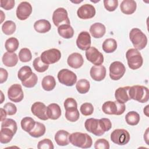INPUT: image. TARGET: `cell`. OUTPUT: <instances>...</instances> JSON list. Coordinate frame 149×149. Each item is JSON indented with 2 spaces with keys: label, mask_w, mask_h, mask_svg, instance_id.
Listing matches in <instances>:
<instances>
[{
  "label": "cell",
  "mask_w": 149,
  "mask_h": 149,
  "mask_svg": "<svg viewBox=\"0 0 149 149\" xmlns=\"http://www.w3.org/2000/svg\"><path fill=\"white\" fill-rule=\"evenodd\" d=\"M8 77V73L6 69L1 68H0V83L2 84L5 82Z\"/></svg>",
  "instance_id": "cell-50"
},
{
  "label": "cell",
  "mask_w": 149,
  "mask_h": 149,
  "mask_svg": "<svg viewBox=\"0 0 149 149\" xmlns=\"http://www.w3.org/2000/svg\"><path fill=\"white\" fill-rule=\"evenodd\" d=\"M19 58L22 62L30 61L32 59V54L30 50L27 48H22L19 52Z\"/></svg>",
  "instance_id": "cell-40"
},
{
  "label": "cell",
  "mask_w": 149,
  "mask_h": 149,
  "mask_svg": "<svg viewBox=\"0 0 149 149\" xmlns=\"http://www.w3.org/2000/svg\"><path fill=\"white\" fill-rule=\"evenodd\" d=\"M52 19L54 25L58 27L62 24H70L68 12L63 8H58L55 10Z\"/></svg>",
  "instance_id": "cell-9"
},
{
  "label": "cell",
  "mask_w": 149,
  "mask_h": 149,
  "mask_svg": "<svg viewBox=\"0 0 149 149\" xmlns=\"http://www.w3.org/2000/svg\"><path fill=\"white\" fill-rule=\"evenodd\" d=\"M140 117L139 114L136 111H130L125 116L126 123L130 126L137 125L140 121Z\"/></svg>",
  "instance_id": "cell-32"
},
{
  "label": "cell",
  "mask_w": 149,
  "mask_h": 149,
  "mask_svg": "<svg viewBox=\"0 0 149 149\" xmlns=\"http://www.w3.org/2000/svg\"><path fill=\"white\" fill-rule=\"evenodd\" d=\"M32 6L26 1L22 2L16 9V16L20 20H26L31 14Z\"/></svg>",
  "instance_id": "cell-14"
},
{
  "label": "cell",
  "mask_w": 149,
  "mask_h": 149,
  "mask_svg": "<svg viewBox=\"0 0 149 149\" xmlns=\"http://www.w3.org/2000/svg\"><path fill=\"white\" fill-rule=\"evenodd\" d=\"M70 134L68 132L64 130H58L55 135V141L56 143L60 146H65L69 143Z\"/></svg>",
  "instance_id": "cell-23"
},
{
  "label": "cell",
  "mask_w": 149,
  "mask_h": 149,
  "mask_svg": "<svg viewBox=\"0 0 149 149\" xmlns=\"http://www.w3.org/2000/svg\"><path fill=\"white\" fill-rule=\"evenodd\" d=\"M126 58L129 68L132 70L138 69L143 65V59L141 54L135 48L128 49L126 53Z\"/></svg>",
  "instance_id": "cell-4"
},
{
  "label": "cell",
  "mask_w": 149,
  "mask_h": 149,
  "mask_svg": "<svg viewBox=\"0 0 149 149\" xmlns=\"http://www.w3.org/2000/svg\"><path fill=\"white\" fill-rule=\"evenodd\" d=\"M80 111L84 116H89L93 113L94 107L91 103L85 102L80 106Z\"/></svg>",
  "instance_id": "cell-42"
},
{
  "label": "cell",
  "mask_w": 149,
  "mask_h": 149,
  "mask_svg": "<svg viewBox=\"0 0 149 149\" xmlns=\"http://www.w3.org/2000/svg\"><path fill=\"white\" fill-rule=\"evenodd\" d=\"M106 32L105 26L101 23H95L90 27V33L95 38L102 37Z\"/></svg>",
  "instance_id": "cell-22"
},
{
  "label": "cell",
  "mask_w": 149,
  "mask_h": 149,
  "mask_svg": "<svg viewBox=\"0 0 149 149\" xmlns=\"http://www.w3.org/2000/svg\"><path fill=\"white\" fill-rule=\"evenodd\" d=\"M42 88L47 91L52 90L56 86V81L54 76L48 75L45 76L41 81Z\"/></svg>",
  "instance_id": "cell-29"
},
{
  "label": "cell",
  "mask_w": 149,
  "mask_h": 149,
  "mask_svg": "<svg viewBox=\"0 0 149 149\" xmlns=\"http://www.w3.org/2000/svg\"><path fill=\"white\" fill-rule=\"evenodd\" d=\"M136 2L133 0H123L120 5L122 12L127 15L133 14L136 11Z\"/></svg>",
  "instance_id": "cell-21"
},
{
  "label": "cell",
  "mask_w": 149,
  "mask_h": 149,
  "mask_svg": "<svg viewBox=\"0 0 149 149\" xmlns=\"http://www.w3.org/2000/svg\"><path fill=\"white\" fill-rule=\"evenodd\" d=\"M148 105H147V106L144 108V113L147 116H148Z\"/></svg>",
  "instance_id": "cell-52"
},
{
  "label": "cell",
  "mask_w": 149,
  "mask_h": 149,
  "mask_svg": "<svg viewBox=\"0 0 149 149\" xmlns=\"http://www.w3.org/2000/svg\"><path fill=\"white\" fill-rule=\"evenodd\" d=\"M77 16L81 19H90L95 15V9L91 4H84L81 6L77 11Z\"/></svg>",
  "instance_id": "cell-15"
},
{
  "label": "cell",
  "mask_w": 149,
  "mask_h": 149,
  "mask_svg": "<svg viewBox=\"0 0 149 149\" xmlns=\"http://www.w3.org/2000/svg\"><path fill=\"white\" fill-rule=\"evenodd\" d=\"M8 96L9 99L14 102L22 101L24 97L23 91L20 84H13L8 90Z\"/></svg>",
  "instance_id": "cell-13"
},
{
  "label": "cell",
  "mask_w": 149,
  "mask_h": 149,
  "mask_svg": "<svg viewBox=\"0 0 149 149\" xmlns=\"http://www.w3.org/2000/svg\"><path fill=\"white\" fill-rule=\"evenodd\" d=\"M69 141L73 146L82 148H90L93 144L91 136L81 132H74L70 134Z\"/></svg>",
  "instance_id": "cell-1"
},
{
  "label": "cell",
  "mask_w": 149,
  "mask_h": 149,
  "mask_svg": "<svg viewBox=\"0 0 149 149\" xmlns=\"http://www.w3.org/2000/svg\"><path fill=\"white\" fill-rule=\"evenodd\" d=\"M86 129L95 136H100L105 132L102 119H97L95 118L87 119L84 123Z\"/></svg>",
  "instance_id": "cell-5"
},
{
  "label": "cell",
  "mask_w": 149,
  "mask_h": 149,
  "mask_svg": "<svg viewBox=\"0 0 149 149\" xmlns=\"http://www.w3.org/2000/svg\"><path fill=\"white\" fill-rule=\"evenodd\" d=\"M104 5L105 8L109 11L113 12L115 10L118 6V0H104Z\"/></svg>",
  "instance_id": "cell-45"
},
{
  "label": "cell",
  "mask_w": 149,
  "mask_h": 149,
  "mask_svg": "<svg viewBox=\"0 0 149 149\" xmlns=\"http://www.w3.org/2000/svg\"><path fill=\"white\" fill-rule=\"evenodd\" d=\"M58 33L62 38L69 39L73 37L74 30L70 24H62L58 27Z\"/></svg>",
  "instance_id": "cell-27"
},
{
  "label": "cell",
  "mask_w": 149,
  "mask_h": 149,
  "mask_svg": "<svg viewBox=\"0 0 149 149\" xmlns=\"http://www.w3.org/2000/svg\"><path fill=\"white\" fill-rule=\"evenodd\" d=\"M3 109L5 110L8 115H13L17 112L16 105L11 102H8L3 106Z\"/></svg>",
  "instance_id": "cell-47"
},
{
  "label": "cell",
  "mask_w": 149,
  "mask_h": 149,
  "mask_svg": "<svg viewBox=\"0 0 149 149\" xmlns=\"http://www.w3.org/2000/svg\"><path fill=\"white\" fill-rule=\"evenodd\" d=\"M33 65L34 69L40 73L45 72L49 68V65L44 63L41 59L40 57H37L35 58L33 62Z\"/></svg>",
  "instance_id": "cell-39"
},
{
  "label": "cell",
  "mask_w": 149,
  "mask_h": 149,
  "mask_svg": "<svg viewBox=\"0 0 149 149\" xmlns=\"http://www.w3.org/2000/svg\"><path fill=\"white\" fill-rule=\"evenodd\" d=\"M109 77L113 80L120 79L125 73V65L119 61H115L109 66Z\"/></svg>",
  "instance_id": "cell-11"
},
{
  "label": "cell",
  "mask_w": 149,
  "mask_h": 149,
  "mask_svg": "<svg viewBox=\"0 0 149 149\" xmlns=\"http://www.w3.org/2000/svg\"><path fill=\"white\" fill-rule=\"evenodd\" d=\"M38 149H53L54 148L52 141L49 139H44L38 143Z\"/></svg>",
  "instance_id": "cell-44"
},
{
  "label": "cell",
  "mask_w": 149,
  "mask_h": 149,
  "mask_svg": "<svg viewBox=\"0 0 149 149\" xmlns=\"http://www.w3.org/2000/svg\"><path fill=\"white\" fill-rule=\"evenodd\" d=\"M47 107L41 102H36L31 105V111L32 113L40 119L47 120L49 119L47 115Z\"/></svg>",
  "instance_id": "cell-16"
},
{
  "label": "cell",
  "mask_w": 149,
  "mask_h": 149,
  "mask_svg": "<svg viewBox=\"0 0 149 149\" xmlns=\"http://www.w3.org/2000/svg\"><path fill=\"white\" fill-rule=\"evenodd\" d=\"M45 131L46 128L43 123L38 122H36V125L34 128L29 133L31 137L38 138L42 136L45 134Z\"/></svg>",
  "instance_id": "cell-30"
},
{
  "label": "cell",
  "mask_w": 149,
  "mask_h": 149,
  "mask_svg": "<svg viewBox=\"0 0 149 149\" xmlns=\"http://www.w3.org/2000/svg\"><path fill=\"white\" fill-rule=\"evenodd\" d=\"M1 127H8L12 130L15 133L17 130V126L16 121L12 119L7 118L1 122Z\"/></svg>",
  "instance_id": "cell-41"
},
{
  "label": "cell",
  "mask_w": 149,
  "mask_h": 149,
  "mask_svg": "<svg viewBox=\"0 0 149 149\" xmlns=\"http://www.w3.org/2000/svg\"><path fill=\"white\" fill-rule=\"evenodd\" d=\"M130 139L129 133L123 129L114 130L111 134V141L118 145L123 146L128 143Z\"/></svg>",
  "instance_id": "cell-8"
},
{
  "label": "cell",
  "mask_w": 149,
  "mask_h": 149,
  "mask_svg": "<svg viewBox=\"0 0 149 149\" xmlns=\"http://www.w3.org/2000/svg\"><path fill=\"white\" fill-rule=\"evenodd\" d=\"M59 81L66 86H72L77 81V76L72 71L68 69L61 70L57 75Z\"/></svg>",
  "instance_id": "cell-7"
},
{
  "label": "cell",
  "mask_w": 149,
  "mask_h": 149,
  "mask_svg": "<svg viewBox=\"0 0 149 149\" xmlns=\"http://www.w3.org/2000/svg\"><path fill=\"white\" fill-rule=\"evenodd\" d=\"M87 59L94 65H100L104 62V56L96 48L91 47L86 51Z\"/></svg>",
  "instance_id": "cell-12"
},
{
  "label": "cell",
  "mask_w": 149,
  "mask_h": 149,
  "mask_svg": "<svg viewBox=\"0 0 149 149\" xmlns=\"http://www.w3.org/2000/svg\"><path fill=\"white\" fill-rule=\"evenodd\" d=\"M102 109L105 114L120 115L124 113L126 107L124 103H120L117 101H108L103 104Z\"/></svg>",
  "instance_id": "cell-6"
},
{
  "label": "cell",
  "mask_w": 149,
  "mask_h": 149,
  "mask_svg": "<svg viewBox=\"0 0 149 149\" xmlns=\"http://www.w3.org/2000/svg\"><path fill=\"white\" fill-rule=\"evenodd\" d=\"M102 47L106 53L113 52L117 48V42L113 38H107L103 42Z\"/></svg>",
  "instance_id": "cell-31"
},
{
  "label": "cell",
  "mask_w": 149,
  "mask_h": 149,
  "mask_svg": "<svg viewBox=\"0 0 149 149\" xmlns=\"http://www.w3.org/2000/svg\"><path fill=\"white\" fill-rule=\"evenodd\" d=\"M40 58L44 63L53 64L59 61L61 58V53L58 49L51 48L42 52Z\"/></svg>",
  "instance_id": "cell-10"
},
{
  "label": "cell",
  "mask_w": 149,
  "mask_h": 149,
  "mask_svg": "<svg viewBox=\"0 0 149 149\" xmlns=\"http://www.w3.org/2000/svg\"><path fill=\"white\" fill-rule=\"evenodd\" d=\"M65 110V118L71 122H74L79 119L80 113L77 109V107L70 108Z\"/></svg>",
  "instance_id": "cell-36"
},
{
  "label": "cell",
  "mask_w": 149,
  "mask_h": 149,
  "mask_svg": "<svg viewBox=\"0 0 149 149\" xmlns=\"http://www.w3.org/2000/svg\"><path fill=\"white\" fill-rule=\"evenodd\" d=\"M91 37L88 32L83 31L79 33L76 40L77 47L83 51H86L91 47Z\"/></svg>",
  "instance_id": "cell-17"
},
{
  "label": "cell",
  "mask_w": 149,
  "mask_h": 149,
  "mask_svg": "<svg viewBox=\"0 0 149 149\" xmlns=\"http://www.w3.org/2000/svg\"><path fill=\"white\" fill-rule=\"evenodd\" d=\"M129 38L134 48L137 50L144 49L147 44V36L138 28H133L130 30Z\"/></svg>",
  "instance_id": "cell-3"
},
{
  "label": "cell",
  "mask_w": 149,
  "mask_h": 149,
  "mask_svg": "<svg viewBox=\"0 0 149 149\" xmlns=\"http://www.w3.org/2000/svg\"><path fill=\"white\" fill-rule=\"evenodd\" d=\"M15 2L14 0H1V7L4 9L8 10L12 9L15 6Z\"/></svg>",
  "instance_id": "cell-48"
},
{
  "label": "cell",
  "mask_w": 149,
  "mask_h": 149,
  "mask_svg": "<svg viewBox=\"0 0 149 149\" xmlns=\"http://www.w3.org/2000/svg\"><path fill=\"white\" fill-rule=\"evenodd\" d=\"M37 81H38L37 76L34 73H33L30 77L27 80H25L24 81L22 82V84L25 87L32 88L36 85Z\"/></svg>",
  "instance_id": "cell-43"
},
{
  "label": "cell",
  "mask_w": 149,
  "mask_h": 149,
  "mask_svg": "<svg viewBox=\"0 0 149 149\" xmlns=\"http://www.w3.org/2000/svg\"><path fill=\"white\" fill-rule=\"evenodd\" d=\"M32 70L31 68L29 66H24L22 67L17 73V77L19 79L22 81H24L27 80L33 74Z\"/></svg>",
  "instance_id": "cell-35"
},
{
  "label": "cell",
  "mask_w": 149,
  "mask_h": 149,
  "mask_svg": "<svg viewBox=\"0 0 149 149\" xmlns=\"http://www.w3.org/2000/svg\"><path fill=\"white\" fill-rule=\"evenodd\" d=\"M15 133L9 128L1 127L0 133V142L2 144H7L12 139Z\"/></svg>",
  "instance_id": "cell-28"
},
{
  "label": "cell",
  "mask_w": 149,
  "mask_h": 149,
  "mask_svg": "<svg viewBox=\"0 0 149 149\" xmlns=\"http://www.w3.org/2000/svg\"><path fill=\"white\" fill-rule=\"evenodd\" d=\"M129 88L130 86H125L117 88L115 92V97L116 98V101H118L119 102L125 104L129 100H131L129 94Z\"/></svg>",
  "instance_id": "cell-20"
},
{
  "label": "cell",
  "mask_w": 149,
  "mask_h": 149,
  "mask_svg": "<svg viewBox=\"0 0 149 149\" xmlns=\"http://www.w3.org/2000/svg\"><path fill=\"white\" fill-rule=\"evenodd\" d=\"M2 62L7 67H13L17 63L18 56L14 52H5L2 56Z\"/></svg>",
  "instance_id": "cell-25"
},
{
  "label": "cell",
  "mask_w": 149,
  "mask_h": 149,
  "mask_svg": "<svg viewBox=\"0 0 149 149\" xmlns=\"http://www.w3.org/2000/svg\"><path fill=\"white\" fill-rule=\"evenodd\" d=\"M16 24L12 20L5 22L2 26V30L6 35H12L16 30Z\"/></svg>",
  "instance_id": "cell-38"
},
{
  "label": "cell",
  "mask_w": 149,
  "mask_h": 149,
  "mask_svg": "<svg viewBox=\"0 0 149 149\" xmlns=\"http://www.w3.org/2000/svg\"><path fill=\"white\" fill-rule=\"evenodd\" d=\"M20 125L22 129L24 131L29 133L34 128L36 125V122L31 117H24L22 119Z\"/></svg>",
  "instance_id": "cell-33"
},
{
  "label": "cell",
  "mask_w": 149,
  "mask_h": 149,
  "mask_svg": "<svg viewBox=\"0 0 149 149\" xmlns=\"http://www.w3.org/2000/svg\"><path fill=\"white\" fill-rule=\"evenodd\" d=\"M90 87V82L85 79H80L76 84V88L77 91L80 94L87 93L89 91Z\"/></svg>",
  "instance_id": "cell-37"
},
{
  "label": "cell",
  "mask_w": 149,
  "mask_h": 149,
  "mask_svg": "<svg viewBox=\"0 0 149 149\" xmlns=\"http://www.w3.org/2000/svg\"><path fill=\"white\" fill-rule=\"evenodd\" d=\"M94 148L95 149H109V143L105 139H100L95 142Z\"/></svg>",
  "instance_id": "cell-46"
},
{
  "label": "cell",
  "mask_w": 149,
  "mask_h": 149,
  "mask_svg": "<svg viewBox=\"0 0 149 149\" xmlns=\"http://www.w3.org/2000/svg\"><path fill=\"white\" fill-rule=\"evenodd\" d=\"M129 94L130 99L145 103L148 101L149 91L147 87L141 85H134L130 87Z\"/></svg>",
  "instance_id": "cell-2"
},
{
  "label": "cell",
  "mask_w": 149,
  "mask_h": 149,
  "mask_svg": "<svg viewBox=\"0 0 149 149\" xmlns=\"http://www.w3.org/2000/svg\"><path fill=\"white\" fill-rule=\"evenodd\" d=\"M47 115L49 119L56 120L61 115V109L59 105L56 103H52L47 107Z\"/></svg>",
  "instance_id": "cell-24"
},
{
  "label": "cell",
  "mask_w": 149,
  "mask_h": 149,
  "mask_svg": "<svg viewBox=\"0 0 149 149\" xmlns=\"http://www.w3.org/2000/svg\"><path fill=\"white\" fill-rule=\"evenodd\" d=\"M19 45L18 40L15 37H10L7 39L5 43L6 50L9 52H14L16 51Z\"/></svg>",
  "instance_id": "cell-34"
},
{
  "label": "cell",
  "mask_w": 149,
  "mask_h": 149,
  "mask_svg": "<svg viewBox=\"0 0 149 149\" xmlns=\"http://www.w3.org/2000/svg\"><path fill=\"white\" fill-rule=\"evenodd\" d=\"M1 122L3 121V120H5L6 119V112L5 111V110L3 109V108H1Z\"/></svg>",
  "instance_id": "cell-51"
},
{
  "label": "cell",
  "mask_w": 149,
  "mask_h": 149,
  "mask_svg": "<svg viewBox=\"0 0 149 149\" xmlns=\"http://www.w3.org/2000/svg\"><path fill=\"white\" fill-rule=\"evenodd\" d=\"M64 107L65 109H67L70 108H77V104L76 101L73 98H68L64 101Z\"/></svg>",
  "instance_id": "cell-49"
},
{
  "label": "cell",
  "mask_w": 149,
  "mask_h": 149,
  "mask_svg": "<svg viewBox=\"0 0 149 149\" xmlns=\"http://www.w3.org/2000/svg\"><path fill=\"white\" fill-rule=\"evenodd\" d=\"M67 63L70 67L74 69H79L83 65L84 59L80 54L74 52L68 56Z\"/></svg>",
  "instance_id": "cell-19"
},
{
  "label": "cell",
  "mask_w": 149,
  "mask_h": 149,
  "mask_svg": "<svg viewBox=\"0 0 149 149\" xmlns=\"http://www.w3.org/2000/svg\"><path fill=\"white\" fill-rule=\"evenodd\" d=\"M34 28L37 33H45L51 30V24L47 20L40 19L34 23Z\"/></svg>",
  "instance_id": "cell-26"
},
{
  "label": "cell",
  "mask_w": 149,
  "mask_h": 149,
  "mask_svg": "<svg viewBox=\"0 0 149 149\" xmlns=\"http://www.w3.org/2000/svg\"><path fill=\"white\" fill-rule=\"evenodd\" d=\"M106 68L103 65H94L90 69L91 77L95 81H100L104 80L106 76Z\"/></svg>",
  "instance_id": "cell-18"
}]
</instances>
